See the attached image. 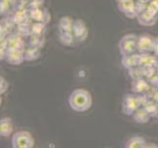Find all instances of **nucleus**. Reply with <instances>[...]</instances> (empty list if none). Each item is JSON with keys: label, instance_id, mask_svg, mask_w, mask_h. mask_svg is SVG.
<instances>
[{"label": "nucleus", "instance_id": "nucleus-6", "mask_svg": "<svg viewBox=\"0 0 158 148\" xmlns=\"http://www.w3.org/2000/svg\"><path fill=\"white\" fill-rule=\"evenodd\" d=\"M73 34L78 43H84L89 36V29L83 20L76 19L73 26Z\"/></svg>", "mask_w": 158, "mask_h": 148}, {"label": "nucleus", "instance_id": "nucleus-18", "mask_svg": "<svg viewBox=\"0 0 158 148\" xmlns=\"http://www.w3.org/2000/svg\"><path fill=\"white\" fill-rule=\"evenodd\" d=\"M74 21L69 16H64L59 20L58 23V28L59 31L63 32H73V26H74Z\"/></svg>", "mask_w": 158, "mask_h": 148}, {"label": "nucleus", "instance_id": "nucleus-17", "mask_svg": "<svg viewBox=\"0 0 158 148\" xmlns=\"http://www.w3.org/2000/svg\"><path fill=\"white\" fill-rule=\"evenodd\" d=\"M148 142L141 136H133L125 143V148H146Z\"/></svg>", "mask_w": 158, "mask_h": 148}, {"label": "nucleus", "instance_id": "nucleus-23", "mask_svg": "<svg viewBox=\"0 0 158 148\" xmlns=\"http://www.w3.org/2000/svg\"><path fill=\"white\" fill-rule=\"evenodd\" d=\"M128 74H129V76H130L132 80H137V79H139V78L143 77V68H141L140 65L128 69Z\"/></svg>", "mask_w": 158, "mask_h": 148}, {"label": "nucleus", "instance_id": "nucleus-20", "mask_svg": "<svg viewBox=\"0 0 158 148\" xmlns=\"http://www.w3.org/2000/svg\"><path fill=\"white\" fill-rule=\"evenodd\" d=\"M30 17L35 22H43L45 17V10H41V8H32L30 10Z\"/></svg>", "mask_w": 158, "mask_h": 148}, {"label": "nucleus", "instance_id": "nucleus-16", "mask_svg": "<svg viewBox=\"0 0 158 148\" xmlns=\"http://www.w3.org/2000/svg\"><path fill=\"white\" fill-rule=\"evenodd\" d=\"M59 42L62 46L64 47H72L76 41V38L73 34V32H63L59 31V36H58Z\"/></svg>", "mask_w": 158, "mask_h": 148}, {"label": "nucleus", "instance_id": "nucleus-26", "mask_svg": "<svg viewBox=\"0 0 158 148\" xmlns=\"http://www.w3.org/2000/svg\"><path fill=\"white\" fill-rule=\"evenodd\" d=\"M146 11H148L149 13L158 17V0H151V1H149Z\"/></svg>", "mask_w": 158, "mask_h": 148}, {"label": "nucleus", "instance_id": "nucleus-4", "mask_svg": "<svg viewBox=\"0 0 158 148\" xmlns=\"http://www.w3.org/2000/svg\"><path fill=\"white\" fill-rule=\"evenodd\" d=\"M140 102L139 99V95L132 93V94H127L123 98L122 101V113L126 116L132 117V114L140 108Z\"/></svg>", "mask_w": 158, "mask_h": 148}, {"label": "nucleus", "instance_id": "nucleus-12", "mask_svg": "<svg viewBox=\"0 0 158 148\" xmlns=\"http://www.w3.org/2000/svg\"><path fill=\"white\" fill-rule=\"evenodd\" d=\"M121 63L126 69H130L135 66H139V54L135 52L132 54H128V56H122Z\"/></svg>", "mask_w": 158, "mask_h": 148}, {"label": "nucleus", "instance_id": "nucleus-22", "mask_svg": "<svg viewBox=\"0 0 158 148\" xmlns=\"http://www.w3.org/2000/svg\"><path fill=\"white\" fill-rule=\"evenodd\" d=\"M28 15H29V13H28V11H27L26 8L18 9V11L13 16V21L16 24L24 23V22H26L27 18H28Z\"/></svg>", "mask_w": 158, "mask_h": 148}, {"label": "nucleus", "instance_id": "nucleus-32", "mask_svg": "<svg viewBox=\"0 0 158 148\" xmlns=\"http://www.w3.org/2000/svg\"><path fill=\"white\" fill-rule=\"evenodd\" d=\"M148 82H149V84L152 86V87H156L157 88V86H158V74H154L152 77H150L149 79H148Z\"/></svg>", "mask_w": 158, "mask_h": 148}, {"label": "nucleus", "instance_id": "nucleus-9", "mask_svg": "<svg viewBox=\"0 0 158 148\" xmlns=\"http://www.w3.org/2000/svg\"><path fill=\"white\" fill-rule=\"evenodd\" d=\"M8 49H20L25 51V43L18 34H9L6 38Z\"/></svg>", "mask_w": 158, "mask_h": 148}, {"label": "nucleus", "instance_id": "nucleus-41", "mask_svg": "<svg viewBox=\"0 0 158 148\" xmlns=\"http://www.w3.org/2000/svg\"><path fill=\"white\" fill-rule=\"evenodd\" d=\"M116 1H118V0H116ZM131 1H135V0H131Z\"/></svg>", "mask_w": 158, "mask_h": 148}, {"label": "nucleus", "instance_id": "nucleus-1", "mask_svg": "<svg viewBox=\"0 0 158 148\" xmlns=\"http://www.w3.org/2000/svg\"><path fill=\"white\" fill-rule=\"evenodd\" d=\"M68 104L70 108L75 112H86L91 108L92 105L91 94L85 89L77 88L71 92L68 98Z\"/></svg>", "mask_w": 158, "mask_h": 148}, {"label": "nucleus", "instance_id": "nucleus-10", "mask_svg": "<svg viewBox=\"0 0 158 148\" xmlns=\"http://www.w3.org/2000/svg\"><path fill=\"white\" fill-rule=\"evenodd\" d=\"M137 21L139 22V24L144 27H152L156 24L158 17L153 14L149 13L148 11H143V12L139 13L137 16Z\"/></svg>", "mask_w": 158, "mask_h": 148}, {"label": "nucleus", "instance_id": "nucleus-24", "mask_svg": "<svg viewBox=\"0 0 158 148\" xmlns=\"http://www.w3.org/2000/svg\"><path fill=\"white\" fill-rule=\"evenodd\" d=\"M16 3H17V0H0V13L1 15L6 13L9 9L13 8Z\"/></svg>", "mask_w": 158, "mask_h": 148}, {"label": "nucleus", "instance_id": "nucleus-37", "mask_svg": "<svg viewBox=\"0 0 158 148\" xmlns=\"http://www.w3.org/2000/svg\"><path fill=\"white\" fill-rule=\"evenodd\" d=\"M153 53H154V56H156V58H157V60H158V51H157V52H154Z\"/></svg>", "mask_w": 158, "mask_h": 148}, {"label": "nucleus", "instance_id": "nucleus-40", "mask_svg": "<svg viewBox=\"0 0 158 148\" xmlns=\"http://www.w3.org/2000/svg\"><path fill=\"white\" fill-rule=\"evenodd\" d=\"M156 119H158V113H157V114H156Z\"/></svg>", "mask_w": 158, "mask_h": 148}, {"label": "nucleus", "instance_id": "nucleus-30", "mask_svg": "<svg viewBox=\"0 0 158 148\" xmlns=\"http://www.w3.org/2000/svg\"><path fill=\"white\" fill-rule=\"evenodd\" d=\"M40 36L31 35V39H30V47H40Z\"/></svg>", "mask_w": 158, "mask_h": 148}, {"label": "nucleus", "instance_id": "nucleus-31", "mask_svg": "<svg viewBox=\"0 0 158 148\" xmlns=\"http://www.w3.org/2000/svg\"><path fill=\"white\" fill-rule=\"evenodd\" d=\"M44 3V0H31L30 2V7L32 8H41V6Z\"/></svg>", "mask_w": 158, "mask_h": 148}, {"label": "nucleus", "instance_id": "nucleus-28", "mask_svg": "<svg viewBox=\"0 0 158 148\" xmlns=\"http://www.w3.org/2000/svg\"><path fill=\"white\" fill-rule=\"evenodd\" d=\"M135 10H137L138 15H139V13L143 12V11H146L148 2L144 1V0H135Z\"/></svg>", "mask_w": 158, "mask_h": 148}, {"label": "nucleus", "instance_id": "nucleus-8", "mask_svg": "<svg viewBox=\"0 0 158 148\" xmlns=\"http://www.w3.org/2000/svg\"><path fill=\"white\" fill-rule=\"evenodd\" d=\"M12 65H20L25 61V51L20 49H7L4 58Z\"/></svg>", "mask_w": 158, "mask_h": 148}, {"label": "nucleus", "instance_id": "nucleus-25", "mask_svg": "<svg viewBox=\"0 0 158 148\" xmlns=\"http://www.w3.org/2000/svg\"><path fill=\"white\" fill-rule=\"evenodd\" d=\"M45 25L43 22H35V24L31 25V35H37V36H40L41 33L44 31L45 28Z\"/></svg>", "mask_w": 158, "mask_h": 148}, {"label": "nucleus", "instance_id": "nucleus-36", "mask_svg": "<svg viewBox=\"0 0 158 148\" xmlns=\"http://www.w3.org/2000/svg\"><path fill=\"white\" fill-rule=\"evenodd\" d=\"M150 147H155V148H158V145H156L155 143H151V142H149V143L146 144V148H150Z\"/></svg>", "mask_w": 158, "mask_h": 148}, {"label": "nucleus", "instance_id": "nucleus-19", "mask_svg": "<svg viewBox=\"0 0 158 148\" xmlns=\"http://www.w3.org/2000/svg\"><path fill=\"white\" fill-rule=\"evenodd\" d=\"M40 51L37 47H30L25 49V60L26 61H32L40 57Z\"/></svg>", "mask_w": 158, "mask_h": 148}, {"label": "nucleus", "instance_id": "nucleus-27", "mask_svg": "<svg viewBox=\"0 0 158 148\" xmlns=\"http://www.w3.org/2000/svg\"><path fill=\"white\" fill-rule=\"evenodd\" d=\"M143 77L146 79H149L150 77H152L154 74H156L157 70H156V66H148V67H143Z\"/></svg>", "mask_w": 158, "mask_h": 148}, {"label": "nucleus", "instance_id": "nucleus-15", "mask_svg": "<svg viewBox=\"0 0 158 148\" xmlns=\"http://www.w3.org/2000/svg\"><path fill=\"white\" fill-rule=\"evenodd\" d=\"M132 118L135 123H140V124L148 123L149 119H151L150 114L145 111V109L143 107L139 108L137 111L132 114Z\"/></svg>", "mask_w": 158, "mask_h": 148}, {"label": "nucleus", "instance_id": "nucleus-33", "mask_svg": "<svg viewBox=\"0 0 158 148\" xmlns=\"http://www.w3.org/2000/svg\"><path fill=\"white\" fill-rule=\"evenodd\" d=\"M31 0H17V3L16 5L18 6V9H23V8H26V6L28 4H30Z\"/></svg>", "mask_w": 158, "mask_h": 148}, {"label": "nucleus", "instance_id": "nucleus-14", "mask_svg": "<svg viewBox=\"0 0 158 148\" xmlns=\"http://www.w3.org/2000/svg\"><path fill=\"white\" fill-rule=\"evenodd\" d=\"M158 63V60L156 56L151 52H144L139 53V65L143 67H148V66H156Z\"/></svg>", "mask_w": 158, "mask_h": 148}, {"label": "nucleus", "instance_id": "nucleus-5", "mask_svg": "<svg viewBox=\"0 0 158 148\" xmlns=\"http://www.w3.org/2000/svg\"><path fill=\"white\" fill-rule=\"evenodd\" d=\"M117 7L121 13H123L126 17L130 19L137 18L138 12L135 10V1H131V0H118Z\"/></svg>", "mask_w": 158, "mask_h": 148}, {"label": "nucleus", "instance_id": "nucleus-7", "mask_svg": "<svg viewBox=\"0 0 158 148\" xmlns=\"http://www.w3.org/2000/svg\"><path fill=\"white\" fill-rule=\"evenodd\" d=\"M154 38L149 35H141L138 38L137 48L139 53L144 52H153Z\"/></svg>", "mask_w": 158, "mask_h": 148}, {"label": "nucleus", "instance_id": "nucleus-34", "mask_svg": "<svg viewBox=\"0 0 158 148\" xmlns=\"http://www.w3.org/2000/svg\"><path fill=\"white\" fill-rule=\"evenodd\" d=\"M151 100H153L156 103H158V88H155V90L153 92V95L151 97Z\"/></svg>", "mask_w": 158, "mask_h": 148}, {"label": "nucleus", "instance_id": "nucleus-13", "mask_svg": "<svg viewBox=\"0 0 158 148\" xmlns=\"http://www.w3.org/2000/svg\"><path fill=\"white\" fill-rule=\"evenodd\" d=\"M13 132V123L10 118H2L0 119V136L9 137Z\"/></svg>", "mask_w": 158, "mask_h": 148}, {"label": "nucleus", "instance_id": "nucleus-42", "mask_svg": "<svg viewBox=\"0 0 158 148\" xmlns=\"http://www.w3.org/2000/svg\"><path fill=\"white\" fill-rule=\"evenodd\" d=\"M157 88H158V86H157Z\"/></svg>", "mask_w": 158, "mask_h": 148}, {"label": "nucleus", "instance_id": "nucleus-38", "mask_svg": "<svg viewBox=\"0 0 158 148\" xmlns=\"http://www.w3.org/2000/svg\"><path fill=\"white\" fill-rule=\"evenodd\" d=\"M156 70H157V72H158V63H157V65H156Z\"/></svg>", "mask_w": 158, "mask_h": 148}, {"label": "nucleus", "instance_id": "nucleus-11", "mask_svg": "<svg viewBox=\"0 0 158 148\" xmlns=\"http://www.w3.org/2000/svg\"><path fill=\"white\" fill-rule=\"evenodd\" d=\"M150 84L148 80L144 79V77L137 80H133L132 83V92L135 94H145L150 89Z\"/></svg>", "mask_w": 158, "mask_h": 148}, {"label": "nucleus", "instance_id": "nucleus-2", "mask_svg": "<svg viewBox=\"0 0 158 148\" xmlns=\"http://www.w3.org/2000/svg\"><path fill=\"white\" fill-rule=\"evenodd\" d=\"M11 144L13 148H32L35 146V139L29 131L19 130L13 134Z\"/></svg>", "mask_w": 158, "mask_h": 148}, {"label": "nucleus", "instance_id": "nucleus-21", "mask_svg": "<svg viewBox=\"0 0 158 148\" xmlns=\"http://www.w3.org/2000/svg\"><path fill=\"white\" fill-rule=\"evenodd\" d=\"M143 108L145 109V111L150 114L151 118H156V114L158 113V103H156L155 101L150 99V100L143 106Z\"/></svg>", "mask_w": 158, "mask_h": 148}, {"label": "nucleus", "instance_id": "nucleus-3", "mask_svg": "<svg viewBox=\"0 0 158 148\" xmlns=\"http://www.w3.org/2000/svg\"><path fill=\"white\" fill-rule=\"evenodd\" d=\"M138 38L134 34H128L124 36L121 40L119 41L118 47L121 56H128V54L135 53L138 51L137 43H138Z\"/></svg>", "mask_w": 158, "mask_h": 148}, {"label": "nucleus", "instance_id": "nucleus-29", "mask_svg": "<svg viewBox=\"0 0 158 148\" xmlns=\"http://www.w3.org/2000/svg\"><path fill=\"white\" fill-rule=\"evenodd\" d=\"M9 89V82L4 77H0V95H3Z\"/></svg>", "mask_w": 158, "mask_h": 148}, {"label": "nucleus", "instance_id": "nucleus-39", "mask_svg": "<svg viewBox=\"0 0 158 148\" xmlns=\"http://www.w3.org/2000/svg\"><path fill=\"white\" fill-rule=\"evenodd\" d=\"M144 1H146V2H149V1H151V0H144Z\"/></svg>", "mask_w": 158, "mask_h": 148}, {"label": "nucleus", "instance_id": "nucleus-35", "mask_svg": "<svg viewBox=\"0 0 158 148\" xmlns=\"http://www.w3.org/2000/svg\"><path fill=\"white\" fill-rule=\"evenodd\" d=\"M158 51V37L154 38V46H153V52Z\"/></svg>", "mask_w": 158, "mask_h": 148}]
</instances>
